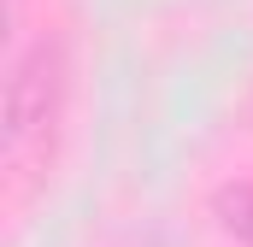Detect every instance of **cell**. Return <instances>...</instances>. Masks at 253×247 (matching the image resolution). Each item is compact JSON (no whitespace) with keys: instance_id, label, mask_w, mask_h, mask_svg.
<instances>
[{"instance_id":"7a4b0ae2","label":"cell","mask_w":253,"mask_h":247,"mask_svg":"<svg viewBox=\"0 0 253 247\" xmlns=\"http://www.w3.org/2000/svg\"><path fill=\"white\" fill-rule=\"evenodd\" d=\"M212 212H218V224L236 236V242L253 247V183H230L212 194Z\"/></svg>"},{"instance_id":"6da1fadb","label":"cell","mask_w":253,"mask_h":247,"mask_svg":"<svg viewBox=\"0 0 253 247\" xmlns=\"http://www.w3.org/2000/svg\"><path fill=\"white\" fill-rule=\"evenodd\" d=\"M59 94H65L59 41H47V36L24 41L6 65V124H0V141H6L12 165H24L36 147H47L53 118H59Z\"/></svg>"}]
</instances>
